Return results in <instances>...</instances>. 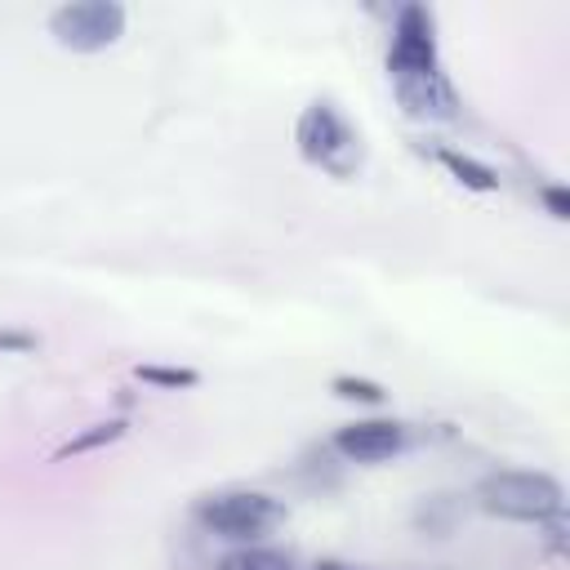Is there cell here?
<instances>
[{"label":"cell","instance_id":"7a4b0ae2","mask_svg":"<svg viewBox=\"0 0 570 570\" xmlns=\"http://www.w3.org/2000/svg\"><path fill=\"white\" fill-rule=\"evenodd\" d=\"M294 142H298V156H303L307 165H316V169H325V174H334V178H352L356 165H361V138H356V129H352L347 116H343L334 102H325V98H316V102H307V107L298 111V120H294Z\"/></svg>","mask_w":570,"mask_h":570},{"label":"cell","instance_id":"5b68a950","mask_svg":"<svg viewBox=\"0 0 570 570\" xmlns=\"http://www.w3.org/2000/svg\"><path fill=\"white\" fill-rule=\"evenodd\" d=\"M441 53H436V22L432 9L423 4H401L396 22H392V45H387V80L396 76H423L436 71Z\"/></svg>","mask_w":570,"mask_h":570},{"label":"cell","instance_id":"ba28073f","mask_svg":"<svg viewBox=\"0 0 570 570\" xmlns=\"http://www.w3.org/2000/svg\"><path fill=\"white\" fill-rule=\"evenodd\" d=\"M432 156H436V165H441L459 187L481 191V196L499 191V174H494L485 160H476V156H468V151H459V147H436Z\"/></svg>","mask_w":570,"mask_h":570},{"label":"cell","instance_id":"9a60e30c","mask_svg":"<svg viewBox=\"0 0 570 570\" xmlns=\"http://www.w3.org/2000/svg\"><path fill=\"white\" fill-rule=\"evenodd\" d=\"M539 196H543V205H548V214L552 218H570V191L566 187H557V183H548V187H539Z\"/></svg>","mask_w":570,"mask_h":570},{"label":"cell","instance_id":"8fae6325","mask_svg":"<svg viewBox=\"0 0 570 570\" xmlns=\"http://www.w3.org/2000/svg\"><path fill=\"white\" fill-rule=\"evenodd\" d=\"M134 379L138 383H151V387H165V392H183V387H196L200 383L196 370H187V365H156V361L134 365Z\"/></svg>","mask_w":570,"mask_h":570},{"label":"cell","instance_id":"9c48e42d","mask_svg":"<svg viewBox=\"0 0 570 570\" xmlns=\"http://www.w3.org/2000/svg\"><path fill=\"white\" fill-rule=\"evenodd\" d=\"M125 432H129V423H125V419H102V423H89V428H80L76 436H67V441L53 450V463L76 459V454H89V450H102V445H116Z\"/></svg>","mask_w":570,"mask_h":570},{"label":"cell","instance_id":"2e32d148","mask_svg":"<svg viewBox=\"0 0 570 570\" xmlns=\"http://www.w3.org/2000/svg\"><path fill=\"white\" fill-rule=\"evenodd\" d=\"M312 570H361V566H347V561H338V557H321Z\"/></svg>","mask_w":570,"mask_h":570},{"label":"cell","instance_id":"6da1fadb","mask_svg":"<svg viewBox=\"0 0 570 570\" xmlns=\"http://www.w3.org/2000/svg\"><path fill=\"white\" fill-rule=\"evenodd\" d=\"M476 503L481 512L499 521H525L539 525L557 512H566V490L548 472H525V468H499L476 481Z\"/></svg>","mask_w":570,"mask_h":570},{"label":"cell","instance_id":"5bb4252c","mask_svg":"<svg viewBox=\"0 0 570 570\" xmlns=\"http://www.w3.org/2000/svg\"><path fill=\"white\" fill-rule=\"evenodd\" d=\"M36 347V334H27V330H4L0 325V356H22V352H31Z\"/></svg>","mask_w":570,"mask_h":570},{"label":"cell","instance_id":"7c38bea8","mask_svg":"<svg viewBox=\"0 0 570 570\" xmlns=\"http://www.w3.org/2000/svg\"><path fill=\"white\" fill-rule=\"evenodd\" d=\"M330 392L338 396V401H361V405H383V383H374V379H361V374H334L330 379Z\"/></svg>","mask_w":570,"mask_h":570},{"label":"cell","instance_id":"277c9868","mask_svg":"<svg viewBox=\"0 0 570 570\" xmlns=\"http://www.w3.org/2000/svg\"><path fill=\"white\" fill-rule=\"evenodd\" d=\"M125 22L120 0H71L49 13V36L71 53H102L125 36Z\"/></svg>","mask_w":570,"mask_h":570},{"label":"cell","instance_id":"4fadbf2b","mask_svg":"<svg viewBox=\"0 0 570 570\" xmlns=\"http://www.w3.org/2000/svg\"><path fill=\"white\" fill-rule=\"evenodd\" d=\"M539 530H543V548H548L552 557H566V512L539 521Z\"/></svg>","mask_w":570,"mask_h":570},{"label":"cell","instance_id":"30bf717a","mask_svg":"<svg viewBox=\"0 0 570 570\" xmlns=\"http://www.w3.org/2000/svg\"><path fill=\"white\" fill-rule=\"evenodd\" d=\"M218 570H294L289 552L267 548V543H236L232 552L218 557Z\"/></svg>","mask_w":570,"mask_h":570},{"label":"cell","instance_id":"8992f818","mask_svg":"<svg viewBox=\"0 0 570 570\" xmlns=\"http://www.w3.org/2000/svg\"><path fill=\"white\" fill-rule=\"evenodd\" d=\"M392 94L401 102V111L410 120H423V125H450L459 120V89L450 85V76L436 67V71H423V76H396L392 80Z\"/></svg>","mask_w":570,"mask_h":570},{"label":"cell","instance_id":"52a82bcc","mask_svg":"<svg viewBox=\"0 0 570 570\" xmlns=\"http://www.w3.org/2000/svg\"><path fill=\"white\" fill-rule=\"evenodd\" d=\"M330 445L347 463H383L405 450V428L396 419H356V423H343Z\"/></svg>","mask_w":570,"mask_h":570},{"label":"cell","instance_id":"3957f363","mask_svg":"<svg viewBox=\"0 0 570 570\" xmlns=\"http://www.w3.org/2000/svg\"><path fill=\"white\" fill-rule=\"evenodd\" d=\"M191 517H196L209 534H218V539L258 543L263 534H272V530L285 521V499L263 494V490H218V494L196 499Z\"/></svg>","mask_w":570,"mask_h":570}]
</instances>
